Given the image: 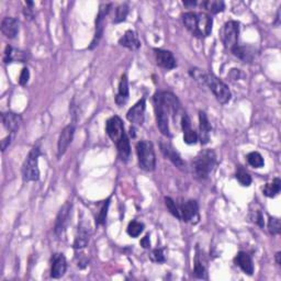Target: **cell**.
<instances>
[{"label":"cell","mask_w":281,"mask_h":281,"mask_svg":"<svg viewBox=\"0 0 281 281\" xmlns=\"http://www.w3.org/2000/svg\"><path fill=\"white\" fill-rule=\"evenodd\" d=\"M236 179H238L242 186H244V187L251 186V183H252V177L250 176L248 172H246L243 169H239V171L236 172Z\"/></svg>","instance_id":"d6a6232c"},{"label":"cell","mask_w":281,"mask_h":281,"mask_svg":"<svg viewBox=\"0 0 281 281\" xmlns=\"http://www.w3.org/2000/svg\"><path fill=\"white\" fill-rule=\"evenodd\" d=\"M67 269V261L63 254H54L52 257V268H51V277L54 279L62 278Z\"/></svg>","instance_id":"2e32d148"},{"label":"cell","mask_w":281,"mask_h":281,"mask_svg":"<svg viewBox=\"0 0 281 281\" xmlns=\"http://www.w3.org/2000/svg\"><path fill=\"white\" fill-rule=\"evenodd\" d=\"M144 231V224L138 221H131L127 225V234L131 238H137Z\"/></svg>","instance_id":"4dcf8cb0"},{"label":"cell","mask_w":281,"mask_h":281,"mask_svg":"<svg viewBox=\"0 0 281 281\" xmlns=\"http://www.w3.org/2000/svg\"><path fill=\"white\" fill-rule=\"evenodd\" d=\"M199 135L198 137L200 138V143L202 145H206L210 140V133H211V124L209 122V119L207 117L206 112L200 111L199 112Z\"/></svg>","instance_id":"7402d4cb"},{"label":"cell","mask_w":281,"mask_h":281,"mask_svg":"<svg viewBox=\"0 0 281 281\" xmlns=\"http://www.w3.org/2000/svg\"><path fill=\"white\" fill-rule=\"evenodd\" d=\"M165 204L167 209L169 210V212L176 216L177 219H179V209H178V206L176 204V202L171 199L169 197H166L165 198Z\"/></svg>","instance_id":"d590c367"},{"label":"cell","mask_w":281,"mask_h":281,"mask_svg":"<svg viewBox=\"0 0 281 281\" xmlns=\"http://www.w3.org/2000/svg\"><path fill=\"white\" fill-rule=\"evenodd\" d=\"M268 229L271 235H279L281 231V223L278 218H269L268 221Z\"/></svg>","instance_id":"e575fe53"},{"label":"cell","mask_w":281,"mask_h":281,"mask_svg":"<svg viewBox=\"0 0 281 281\" xmlns=\"http://www.w3.org/2000/svg\"><path fill=\"white\" fill-rule=\"evenodd\" d=\"M180 123H181V127L183 131L184 143L188 145L196 144L199 137H198V133L193 129V127H191V121H190V118L188 117V114H186V113L182 114Z\"/></svg>","instance_id":"d6986e66"},{"label":"cell","mask_w":281,"mask_h":281,"mask_svg":"<svg viewBox=\"0 0 281 281\" xmlns=\"http://www.w3.org/2000/svg\"><path fill=\"white\" fill-rule=\"evenodd\" d=\"M11 139H12V134H9V136H7L6 138H4L2 140V149H3V152H5L6 150H7L8 146L11 144Z\"/></svg>","instance_id":"ab89813d"},{"label":"cell","mask_w":281,"mask_h":281,"mask_svg":"<svg viewBox=\"0 0 281 281\" xmlns=\"http://www.w3.org/2000/svg\"><path fill=\"white\" fill-rule=\"evenodd\" d=\"M190 75L193 76L196 80H199L203 85L209 87L216 100H218L221 105H226L227 102L231 100L232 93L228 86L220 78L216 77L215 75L211 73H204L203 70L197 68L190 69Z\"/></svg>","instance_id":"7a4b0ae2"},{"label":"cell","mask_w":281,"mask_h":281,"mask_svg":"<svg viewBox=\"0 0 281 281\" xmlns=\"http://www.w3.org/2000/svg\"><path fill=\"white\" fill-rule=\"evenodd\" d=\"M154 107L159 131L165 136H171L169 130V118L170 116L177 118L178 114L181 113L179 100L174 93L169 91H158L154 96Z\"/></svg>","instance_id":"6da1fadb"},{"label":"cell","mask_w":281,"mask_h":281,"mask_svg":"<svg viewBox=\"0 0 281 281\" xmlns=\"http://www.w3.org/2000/svg\"><path fill=\"white\" fill-rule=\"evenodd\" d=\"M280 256H281V253L280 252H278L277 254H276V261H277V264L280 266L281 265V260H280Z\"/></svg>","instance_id":"7bdbcfd3"},{"label":"cell","mask_w":281,"mask_h":281,"mask_svg":"<svg viewBox=\"0 0 281 281\" xmlns=\"http://www.w3.org/2000/svg\"><path fill=\"white\" fill-rule=\"evenodd\" d=\"M20 30V22L14 17H6L2 21V32L8 39H15Z\"/></svg>","instance_id":"ac0fdd59"},{"label":"cell","mask_w":281,"mask_h":281,"mask_svg":"<svg viewBox=\"0 0 281 281\" xmlns=\"http://www.w3.org/2000/svg\"><path fill=\"white\" fill-rule=\"evenodd\" d=\"M106 132L109 137L112 139L113 143H118L119 140L125 135L124 124L118 116L111 117L106 123Z\"/></svg>","instance_id":"9c48e42d"},{"label":"cell","mask_w":281,"mask_h":281,"mask_svg":"<svg viewBox=\"0 0 281 281\" xmlns=\"http://www.w3.org/2000/svg\"><path fill=\"white\" fill-rule=\"evenodd\" d=\"M129 99V81L126 75H122L119 85V91L116 97V102L118 106H123Z\"/></svg>","instance_id":"d4e9b609"},{"label":"cell","mask_w":281,"mask_h":281,"mask_svg":"<svg viewBox=\"0 0 281 281\" xmlns=\"http://www.w3.org/2000/svg\"><path fill=\"white\" fill-rule=\"evenodd\" d=\"M130 134L132 137H135V130H134V127H131L130 129Z\"/></svg>","instance_id":"ee69618b"},{"label":"cell","mask_w":281,"mask_h":281,"mask_svg":"<svg viewBox=\"0 0 281 281\" xmlns=\"http://www.w3.org/2000/svg\"><path fill=\"white\" fill-rule=\"evenodd\" d=\"M119 44L121 46H124L131 51H136L140 48V42L136 33L132 30L126 31L124 35L119 40Z\"/></svg>","instance_id":"cb8c5ba5"},{"label":"cell","mask_w":281,"mask_h":281,"mask_svg":"<svg viewBox=\"0 0 281 281\" xmlns=\"http://www.w3.org/2000/svg\"><path fill=\"white\" fill-rule=\"evenodd\" d=\"M117 149H118L119 157L121 158V161L124 163L129 161L130 155H131V146H130L129 137H127L126 134L117 143Z\"/></svg>","instance_id":"484cf974"},{"label":"cell","mask_w":281,"mask_h":281,"mask_svg":"<svg viewBox=\"0 0 281 281\" xmlns=\"http://www.w3.org/2000/svg\"><path fill=\"white\" fill-rule=\"evenodd\" d=\"M151 259L153 261H155V263H158V264L165 263L166 258H165L163 248H155V250L153 251L152 254H151Z\"/></svg>","instance_id":"8d00e7d4"},{"label":"cell","mask_w":281,"mask_h":281,"mask_svg":"<svg viewBox=\"0 0 281 281\" xmlns=\"http://www.w3.org/2000/svg\"><path fill=\"white\" fill-rule=\"evenodd\" d=\"M70 210H72V203L66 202L64 206L61 208L59 214H57L54 231L56 235H61L64 233L66 229V226L68 224L69 215H70Z\"/></svg>","instance_id":"4fadbf2b"},{"label":"cell","mask_w":281,"mask_h":281,"mask_svg":"<svg viewBox=\"0 0 281 281\" xmlns=\"http://www.w3.org/2000/svg\"><path fill=\"white\" fill-rule=\"evenodd\" d=\"M195 277L200 278V279H206L207 278V264L204 260L202 255L197 252L196 258H195V269H194Z\"/></svg>","instance_id":"4316f807"},{"label":"cell","mask_w":281,"mask_h":281,"mask_svg":"<svg viewBox=\"0 0 281 281\" xmlns=\"http://www.w3.org/2000/svg\"><path fill=\"white\" fill-rule=\"evenodd\" d=\"M90 236H91L90 227H89L87 223L81 222L78 225L77 234H76L75 242H74V248H76V250H81V248H85L88 245L89 240H90Z\"/></svg>","instance_id":"e0dca14e"},{"label":"cell","mask_w":281,"mask_h":281,"mask_svg":"<svg viewBox=\"0 0 281 281\" xmlns=\"http://www.w3.org/2000/svg\"><path fill=\"white\" fill-rule=\"evenodd\" d=\"M182 22L191 34L197 37H207L212 32V18L202 12H186L182 15Z\"/></svg>","instance_id":"3957f363"},{"label":"cell","mask_w":281,"mask_h":281,"mask_svg":"<svg viewBox=\"0 0 281 281\" xmlns=\"http://www.w3.org/2000/svg\"><path fill=\"white\" fill-rule=\"evenodd\" d=\"M183 5L187 6V7H194L197 5V2H183Z\"/></svg>","instance_id":"b9f144b4"},{"label":"cell","mask_w":281,"mask_h":281,"mask_svg":"<svg viewBox=\"0 0 281 281\" xmlns=\"http://www.w3.org/2000/svg\"><path fill=\"white\" fill-rule=\"evenodd\" d=\"M247 162L254 168H261V167H264V165H265L264 158L258 152L250 153V154L247 155Z\"/></svg>","instance_id":"f546056e"},{"label":"cell","mask_w":281,"mask_h":281,"mask_svg":"<svg viewBox=\"0 0 281 281\" xmlns=\"http://www.w3.org/2000/svg\"><path fill=\"white\" fill-rule=\"evenodd\" d=\"M4 126L7 129L10 134H15L20 129L22 118L14 112H5L2 114Z\"/></svg>","instance_id":"ffe728a7"},{"label":"cell","mask_w":281,"mask_h":281,"mask_svg":"<svg viewBox=\"0 0 281 281\" xmlns=\"http://www.w3.org/2000/svg\"><path fill=\"white\" fill-rule=\"evenodd\" d=\"M234 263L236 266H239L245 273L250 274V276H252L255 270L252 257L245 252H239L238 255H236L234 258Z\"/></svg>","instance_id":"44dd1931"},{"label":"cell","mask_w":281,"mask_h":281,"mask_svg":"<svg viewBox=\"0 0 281 281\" xmlns=\"http://www.w3.org/2000/svg\"><path fill=\"white\" fill-rule=\"evenodd\" d=\"M216 155L212 150H203L193 161V170L195 177L199 180H206L214 169Z\"/></svg>","instance_id":"277c9868"},{"label":"cell","mask_w":281,"mask_h":281,"mask_svg":"<svg viewBox=\"0 0 281 281\" xmlns=\"http://www.w3.org/2000/svg\"><path fill=\"white\" fill-rule=\"evenodd\" d=\"M161 150L162 153L164 154L165 157H167L169 161L174 164L176 167H178L179 169H183L184 166V162L182 161L181 156L179 155V153H178L174 146H172L169 142H165V140H162L161 142Z\"/></svg>","instance_id":"9a60e30c"},{"label":"cell","mask_w":281,"mask_h":281,"mask_svg":"<svg viewBox=\"0 0 281 281\" xmlns=\"http://www.w3.org/2000/svg\"><path fill=\"white\" fill-rule=\"evenodd\" d=\"M30 79V72L28 68H23L22 72L20 74V77H19V84L21 86H25L28 84V81Z\"/></svg>","instance_id":"74e56055"},{"label":"cell","mask_w":281,"mask_h":281,"mask_svg":"<svg viewBox=\"0 0 281 281\" xmlns=\"http://www.w3.org/2000/svg\"><path fill=\"white\" fill-rule=\"evenodd\" d=\"M136 154L139 167L145 171H153L156 167L154 146L150 140H139L136 144Z\"/></svg>","instance_id":"5b68a950"},{"label":"cell","mask_w":281,"mask_h":281,"mask_svg":"<svg viewBox=\"0 0 281 281\" xmlns=\"http://www.w3.org/2000/svg\"><path fill=\"white\" fill-rule=\"evenodd\" d=\"M29 59L28 52H24V51L14 49L12 46H7L5 51V57L4 61L5 63H12V62H19V63H24L27 62Z\"/></svg>","instance_id":"603a6c76"},{"label":"cell","mask_w":281,"mask_h":281,"mask_svg":"<svg viewBox=\"0 0 281 281\" xmlns=\"http://www.w3.org/2000/svg\"><path fill=\"white\" fill-rule=\"evenodd\" d=\"M110 8H111V4H107V5L104 4L100 6L97 19H96V33L93 36V40L91 42L90 49L97 46L99 41L101 40L102 34H104V30H105V19H106V16L109 14Z\"/></svg>","instance_id":"30bf717a"},{"label":"cell","mask_w":281,"mask_h":281,"mask_svg":"<svg viewBox=\"0 0 281 281\" xmlns=\"http://www.w3.org/2000/svg\"><path fill=\"white\" fill-rule=\"evenodd\" d=\"M41 156V151L39 146H34L30 151L27 158L22 166V177L24 181H36L40 178L39 170V157Z\"/></svg>","instance_id":"8992f818"},{"label":"cell","mask_w":281,"mask_h":281,"mask_svg":"<svg viewBox=\"0 0 281 281\" xmlns=\"http://www.w3.org/2000/svg\"><path fill=\"white\" fill-rule=\"evenodd\" d=\"M145 108H146V102H145V98H143L138 102H136V104L134 105L129 111H127L126 113L127 120L135 125H142L145 117Z\"/></svg>","instance_id":"7c38bea8"},{"label":"cell","mask_w":281,"mask_h":281,"mask_svg":"<svg viewBox=\"0 0 281 281\" xmlns=\"http://www.w3.org/2000/svg\"><path fill=\"white\" fill-rule=\"evenodd\" d=\"M74 134H75V126L73 124H69L66 127H64L59 138V143H57V157L60 158L65 154L68 146L70 145V143H72Z\"/></svg>","instance_id":"8fae6325"},{"label":"cell","mask_w":281,"mask_h":281,"mask_svg":"<svg viewBox=\"0 0 281 281\" xmlns=\"http://www.w3.org/2000/svg\"><path fill=\"white\" fill-rule=\"evenodd\" d=\"M201 7L211 12V14L216 15L219 12L224 11L225 5L223 2H220V0H208V2H203L201 4Z\"/></svg>","instance_id":"f1b7e54d"},{"label":"cell","mask_w":281,"mask_h":281,"mask_svg":"<svg viewBox=\"0 0 281 281\" xmlns=\"http://www.w3.org/2000/svg\"><path fill=\"white\" fill-rule=\"evenodd\" d=\"M140 245L144 248H150L151 247V241H150V235H146L145 238L140 240Z\"/></svg>","instance_id":"60d3db41"},{"label":"cell","mask_w":281,"mask_h":281,"mask_svg":"<svg viewBox=\"0 0 281 281\" xmlns=\"http://www.w3.org/2000/svg\"><path fill=\"white\" fill-rule=\"evenodd\" d=\"M109 204H110V199H108L107 201L102 203L100 212L98 214V218H97V220H96L97 224H99V225L105 224L106 219H107V214H108V209H109Z\"/></svg>","instance_id":"836d02e7"},{"label":"cell","mask_w":281,"mask_h":281,"mask_svg":"<svg viewBox=\"0 0 281 281\" xmlns=\"http://www.w3.org/2000/svg\"><path fill=\"white\" fill-rule=\"evenodd\" d=\"M154 52H155L156 63L158 66H161L162 68H165V69H174L177 66L175 56L170 52V51L155 49Z\"/></svg>","instance_id":"5bb4252c"},{"label":"cell","mask_w":281,"mask_h":281,"mask_svg":"<svg viewBox=\"0 0 281 281\" xmlns=\"http://www.w3.org/2000/svg\"><path fill=\"white\" fill-rule=\"evenodd\" d=\"M280 189H281V180L279 178H274L272 182L265 184V187L263 188V194L268 198H274L280 193Z\"/></svg>","instance_id":"83f0119b"},{"label":"cell","mask_w":281,"mask_h":281,"mask_svg":"<svg viewBox=\"0 0 281 281\" xmlns=\"http://www.w3.org/2000/svg\"><path fill=\"white\" fill-rule=\"evenodd\" d=\"M240 23L236 21H228L224 24L222 30V42L226 50L232 51L239 45Z\"/></svg>","instance_id":"52a82bcc"},{"label":"cell","mask_w":281,"mask_h":281,"mask_svg":"<svg viewBox=\"0 0 281 281\" xmlns=\"http://www.w3.org/2000/svg\"><path fill=\"white\" fill-rule=\"evenodd\" d=\"M129 15V6L126 4L120 5L119 7L117 8V12H116V19H114V23H120L125 21V19Z\"/></svg>","instance_id":"1f68e13d"},{"label":"cell","mask_w":281,"mask_h":281,"mask_svg":"<svg viewBox=\"0 0 281 281\" xmlns=\"http://www.w3.org/2000/svg\"><path fill=\"white\" fill-rule=\"evenodd\" d=\"M179 220L187 223H197L199 221V206L196 200H188L178 206Z\"/></svg>","instance_id":"ba28073f"},{"label":"cell","mask_w":281,"mask_h":281,"mask_svg":"<svg viewBox=\"0 0 281 281\" xmlns=\"http://www.w3.org/2000/svg\"><path fill=\"white\" fill-rule=\"evenodd\" d=\"M252 219L255 223H257L260 227H264V216H263V214H261L260 211H255Z\"/></svg>","instance_id":"f35d334b"}]
</instances>
